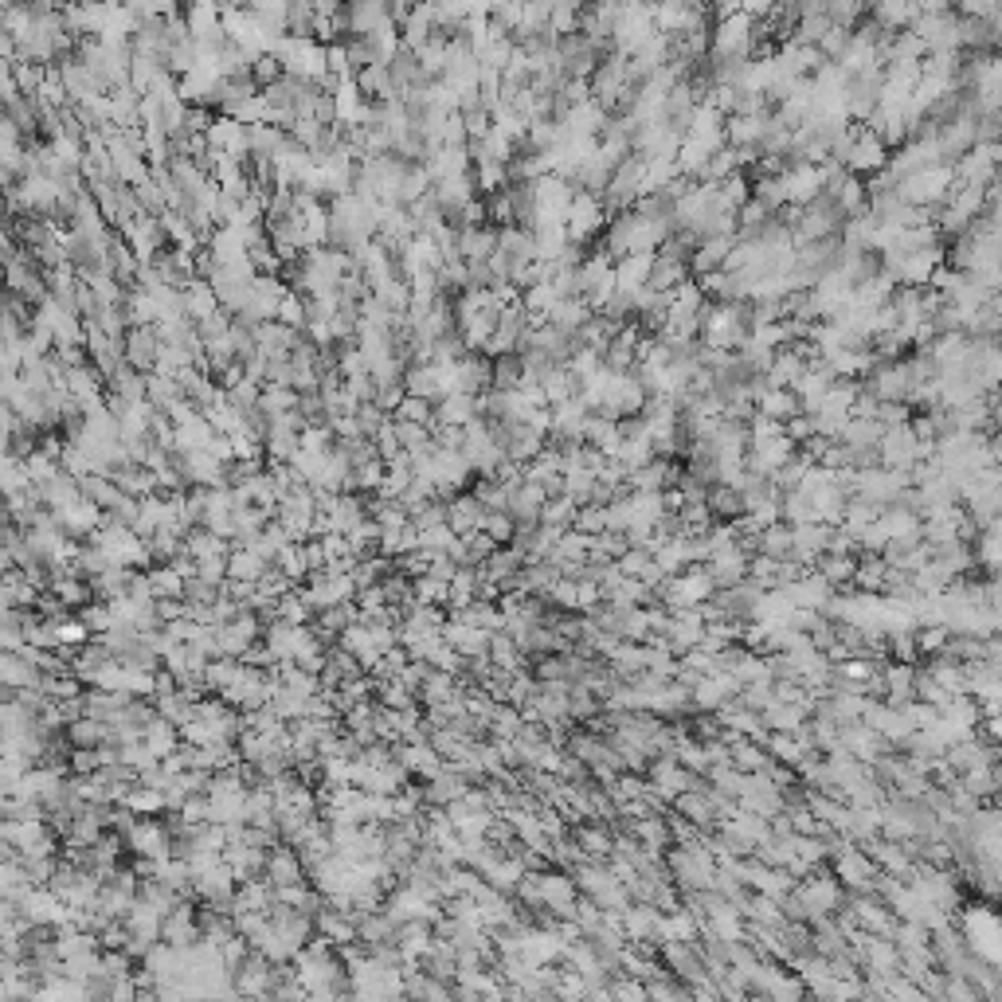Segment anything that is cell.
<instances>
[{"label":"cell","mask_w":1002,"mask_h":1002,"mask_svg":"<svg viewBox=\"0 0 1002 1002\" xmlns=\"http://www.w3.org/2000/svg\"><path fill=\"white\" fill-rule=\"evenodd\" d=\"M498 235L501 231L494 224H486V228H455L458 255L466 263H490L498 255Z\"/></svg>","instance_id":"cell-4"},{"label":"cell","mask_w":1002,"mask_h":1002,"mask_svg":"<svg viewBox=\"0 0 1002 1002\" xmlns=\"http://www.w3.org/2000/svg\"><path fill=\"white\" fill-rule=\"evenodd\" d=\"M161 349H165V341H161L157 325H134V329L126 333V365L137 368V372H145V376L157 372Z\"/></svg>","instance_id":"cell-1"},{"label":"cell","mask_w":1002,"mask_h":1002,"mask_svg":"<svg viewBox=\"0 0 1002 1002\" xmlns=\"http://www.w3.org/2000/svg\"><path fill=\"white\" fill-rule=\"evenodd\" d=\"M102 384H106V376H102L94 365L67 368V392H71L79 404H87V400H94V396H102Z\"/></svg>","instance_id":"cell-9"},{"label":"cell","mask_w":1002,"mask_h":1002,"mask_svg":"<svg viewBox=\"0 0 1002 1002\" xmlns=\"http://www.w3.org/2000/svg\"><path fill=\"white\" fill-rule=\"evenodd\" d=\"M274 568L290 580V584H302V580H310V564H306V552L302 545H286L278 556H274Z\"/></svg>","instance_id":"cell-11"},{"label":"cell","mask_w":1002,"mask_h":1002,"mask_svg":"<svg viewBox=\"0 0 1002 1002\" xmlns=\"http://www.w3.org/2000/svg\"><path fill=\"white\" fill-rule=\"evenodd\" d=\"M79 490H83V498L94 501V505H98V509H106V513H110V509H118V505L126 501V494H122V490H118L106 474H87V478L79 482Z\"/></svg>","instance_id":"cell-8"},{"label":"cell","mask_w":1002,"mask_h":1002,"mask_svg":"<svg viewBox=\"0 0 1002 1002\" xmlns=\"http://www.w3.org/2000/svg\"><path fill=\"white\" fill-rule=\"evenodd\" d=\"M482 533H486V537H494L501 548H509L513 545V533H517V521H513L509 513H486Z\"/></svg>","instance_id":"cell-14"},{"label":"cell","mask_w":1002,"mask_h":1002,"mask_svg":"<svg viewBox=\"0 0 1002 1002\" xmlns=\"http://www.w3.org/2000/svg\"><path fill=\"white\" fill-rule=\"evenodd\" d=\"M267 572H271V560H263L255 548H231L228 580H235V584H259Z\"/></svg>","instance_id":"cell-6"},{"label":"cell","mask_w":1002,"mask_h":1002,"mask_svg":"<svg viewBox=\"0 0 1002 1002\" xmlns=\"http://www.w3.org/2000/svg\"><path fill=\"white\" fill-rule=\"evenodd\" d=\"M548 505V490L545 486H537V482H521L517 490H513V501H509V517L517 521V525H529V529H537L541 525V513H545Z\"/></svg>","instance_id":"cell-5"},{"label":"cell","mask_w":1002,"mask_h":1002,"mask_svg":"<svg viewBox=\"0 0 1002 1002\" xmlns=\"http://www.w3.org/2000/svg\"><path fill=\"white\" fill-rule=\"evenodd\" d=\"M267 881L271 889H290V885H306V862L294 846L278 842L271 854H267Z\"/></svg>","instance_id":"cell-2"},{"label":"cell","mask_w":1002,"mask_h":1002,"mask_svg":"<svg viewBox=\"0 0 1002 1002\" xmlns=\"http://www.w3.org/2000/svg\"><path fill=\"white\" fill-rule=\"evenodd\" d=\"M435 408L431 400H419V396H404V404L392 411L396 423H419V427H435Z\"/></svg>","instance_id":"cell-12"},{"label":"cell","mask_w":1002,"mask_h":1002,"mask_svg":"<svg viewBox=\"0 0 1002 1002\" xmlns=\"http://www.w3.org/2000/svg\"><path fill=\"white\" fill-rule=\"evenodd\" d=\"M470 494L482 501V509H486V513H509V501H513V490H509V486H501L498 478H474Z\"/></svg>","instance_id":"cell-10"},{"label":"cell","mask_w":1002,"mask_h":1002,"mask_svg":"<svg viewBox=\"0 0 1002 1002\" xmlns=\"http://www.w3.org/2000/svg\"><path fill=\"white\" fill-rule=\"evenodd\" d=\"M568 239L580 247V243H588L595 231L603 228V208H599V200H595L592 192H576V200H572V208H568Z\"/></svg>","instance_id":"cell-3"},{"label":"cell","mask_w":1002,"mask_h":1002,"mask_svg":"<svg viewBox=\"0 0 1002 1002\" xmlns=\"http://www.w3.org/2000/svg\"><path fill=\"white\" fill-rule=\"evenodd\" d=\"M396 435H400V447H404L411 458L423 455V451H435V435H431V427H419V423H396Z\"/></svg>","instance_id":"cell-13"},{"label":"cell","mask_w":1002,"mask_h":1002,"mask_svg":"<svg viewBox=\"0 0 1002 1002\" xmlns=\"http://www.w3.org/2000/svg\"><path fill=\"white\" fill-rule=\"evenodd\" d=\"M184 306H188V318L196 321V325H200V321H208V318H212V314H220V310H224L208 278H196V282H192V286L184 290Z\"/></svg>","instance_id":"cell-7"}]
</instances>
